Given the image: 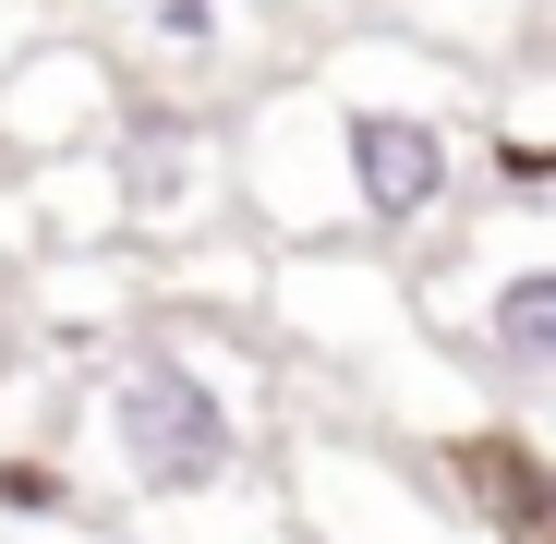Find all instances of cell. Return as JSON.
Masks as SVG:
<instances>
[{
	"instance_id": "1",
	"label": "cell",
	"mask_w": 556,
	"mask_h": 544,
	"mask_svg": "<svg viewBox=\"0 0 556 544\" xmlns=\"http://www.w3.org/2000/svg\"><path fill=\"white\" fill-rule=\"evenodd\" d=\"M484 110H496V73H472V61H435L388 25L315 37L230 110L242 230L266 254L376 242V254L424 266L484 206Z\"/></svg>"
},
{
	"instance_id": "2",
	"label": "cell",
	"mask_w": 556,
	"mask_h": 544,
	"mask_svg": "<svg viewBox=\"0 0 556 544\" xmlns=\"http://www.w3.org/2000/svg\"><path fill=\"white\" fill-rule=\"evenodd\" d=\"M278 339L266 327H194L146 315L122 351L85 363L73 388V472L110 496L146 544H303L278 496Z\"/></svg>"
},
{
	"instance_id": "3",
	"label": "cell",
	"mask_w": 556,
	"mask_h": 544,
	"mask_svg": "<svg viewBox=\"0 0 556 544\" xmlns=\"http://www.w3.org/2000/svg\"><path fill=\"white\" fill-rule=\"evenodd\" d=\"M435 339L472 363L496 400H556V194L544 206H472L424 266Z\"/></svg>"
},
{
	"instance_id": "4",
	"label": "cell",
	"mask_w": 556,
	"mask_h": 544,
	"mask_svg": "<svg viewBox=\"0 0 556 544\" xmlns=\"http://www.w3.org/2000/svg\"><path fill=\"white\" fill-rule=\"evenodd\" d=\"M278 496H291L303 544H484L459 520V496L435 484L424 447L376 435L363 412H291V435H278Z\"/></svg>"
},
{
	"instance_id": "5",
	"label": "cell",
	"mask_w": 556,
	"mask_h": 544,
	"mask_svg": "<svg viewBox=\"0 0 556 544\" xmlns=\"http://www.w3.org/2000/svg\"><path fill=\"white\" fill-rule=\"evenodd\" d=\"M122 230L146 254H181L206 230H242V169H230V110H181V98H134L122 146Z\"/></svg>"
},
{
	"instance_id": "6",
	"label": "cell",
	"mask_w": 556,
	"mask_h": 544,
	"mask_svg": "<svg viewBox=\"0 0 556 544\" xmlns=\"http://www.w3.org/2000/svg\"><path fill=\"white\" fill-rule=\"evenodd\" d=\"M110 61L134 73V98H181V110H242L266 61V0H110Z\"/></svg>"
},
{
	"instance_id": "7",
	"label": "cell",
	"mask_w": 556,
	"mask_h": 544,
	"mask_svg": "<svg viewBox=\"0 0 556 544\" xmlns=\"http://www.w3.org/2000/svg\"><path fill=\"white\" fill-rule=\"evenodd\" d=\"M134 122V73L110 37H25L0 61V169H49V157H110Z\"/></svg>"
},
{
	"instance_id": "8",
	"label": "cell",
	"mask_w": 556,
	"mask_h": 544,
	"mask_svg": "<svg viewBox=\"0 0 556 544\" xmlns=\"http://www.w3.org/2000/svg\"><path fill=\"white\" fill-rule=\"evenodd\" d=\"M146 315H157V254H146V242L25 266V339H37V351H85V363H98V351H122Z\"/></svg>"
},
{
	"instance_id": "9",
	"label": "cell",
	"mask_w": 556,
	"mask_h": 544,
	"mask_svg": "<svg viewBox=\"0 0 556 544\" xmlns=\"http://www.w3.org/2000/svg\"><path fill=\"white\" fill-rule=\"evenodd\" d=\"M363 25H388L435 61H472V73H520L556 37V0H363Z\"/></svg>"
}]
</instances>
